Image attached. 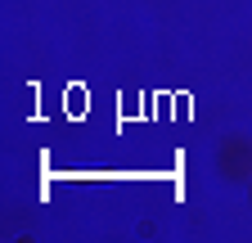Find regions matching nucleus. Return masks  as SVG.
Segmentation results:
<instances>
[]
</instances>
